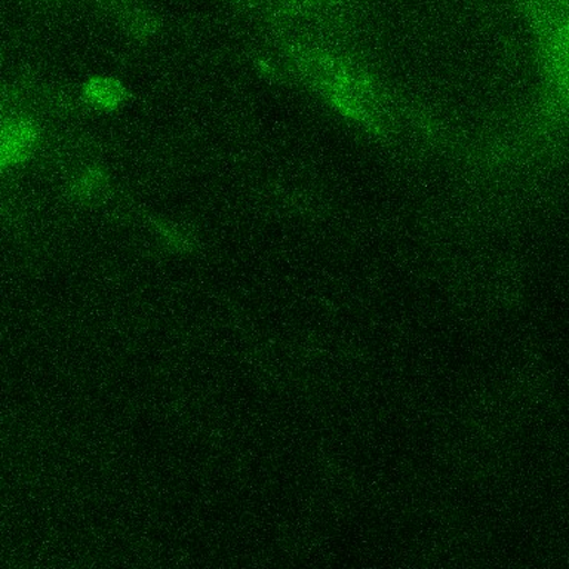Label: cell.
<instances>
[{
  "instance_id": "6da1fadb",
  "label": "cell",
  "mask_w": 569,
  "mask_h": 569,
  "mask_svg": "<svg viewBox=\"0 0 569 569\" xmlns=\"http://www.w3.org/2000/svg\"><path fill=\"white\" fill-rule=\"evenodd\" d=\"M333 82L390 122L465 153L520 144L545 118L550 39L515 0H358Z\"/></svg>"
},
{
  "instance_id": "7a4b0ae2",
  "label": "cell",
  "mask_w": 569,
  "mask_h": 569,
  "mask_svg": "<svg viewBox=\"0 0 569 569\" xmlns=\"http://www.w3.org/2000/svg\"><path fill=\"white\" fill-rule=\"evenodd\" d=\"M39 141V129L34 120L13 116L4 120L0 132V164L17 167L33 153Z\"/></svg>"
},
{
  "instance_id": "3957f363",
  "label": "cell",
  "mask_w": 569,
  "mask_h": 569,
  "mask_svg": "<svg viewBox=\"0 0 569 569\" xmlns=\"http://www.w3.org/2000/svg\"><path fill=\"white\" fill-rule=\"evenodd\" d=\"M83 98L88 104L101 110H118L128 98V89L111 76H96L83 84Z\"/></svg>"
},
{
  "instance_id": "277c9868",
  "label": "cell",
  "mask_w": 569,
  "mask_h": 569,
  "mask_svg": "<svg viewBox=\"0 0 569 569\" xmlns=\"http://www.w3.org/2000/svg\"><path fill=\"white\" fill-rule=\"evenodd\" d=\"M107 178L98 168H88L70 182V194L78 200H93L106 190Z\"/></svg>"
},
{
  "instance_id": "5b68a950",
  "label": "cell",
  "mask_w": 569,
  "mask_h": 569,
  "mask_svg": "<svg viewBox=\"0 0 569 569\" xmlns=\"http://www.w3.org/2000/svg\"><path fill=\"white\" fill-rule=\"evenodd\" d=\"M127 27L129 33L136 36V38L146 39L156 33L158 22H156L154 17L150 16V13L132 11L128 13Z\"/></svg>"
}]
</instances>
